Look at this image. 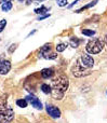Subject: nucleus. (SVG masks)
<instances>
[{
	"label": "nucleus",
	"mask_w": 107,
	"mask_h": 123,
	"mask_svg": "<svg viewBox=\"0 0 107 123\" xmlns=\"http://www.w3.org/2000/svg\"><path fill=\"white\" fill-rule=\"evenodd\" d=\"M66 47L67 45L65 44V43H60V44H57L55 47V49H56V51L57 52H63L65 49H66Z\"/></svg>",
	"instance_id": "18"
},
{
	"label": "nucleus",
	"mask_w": 107,
	"mask_h": 123,
	"mask_svg": "<svg viewBox=\"0 0 107 123\" xmlns=\"http://www.w3.org/2000/svg\"><path fill=\"white\" fill-rule=\"evenodd\" d=\"M11 69V63L9 61H1L0 62V74H6L10 71Z\"/></svg>",
	"instance_id": "9"
},
{
	"label": "nucleus",
	"mask_w": 107,
	"mask_h": 123,
	"mask_svg": "<svg viewBox=\"0 0 107 123\" xmlns=\"http://www.w3.org/2000/svg\"><path fill=\"white\" fill-rule=\"evenodd\" d=\"M1 1L4 3V2H11V0H1Z\"/></svg>",
	"instance_id": "23"
},
{
	"label": "nucleus",
	"mask_w": 107,
	"mask_h": 123,
	"mask_svg": "<svg viewBox=\"0 0 107 123\" xmlns=\"http://www.w3.org/2000/svg\"><path fill=\"white\" fill-rule=\"evenodd\" d=\"M79 43H80V40L78 38H76V37L71 38L70 41H69V44H70L73 48H77L78 45H79Z\"/></svg>",
	"instance_id": "15"
},
{
	"label": "nucleus",
	"mask_w": 107,
	"mask_h": 123,
	"mask_svg": "<svg viewBox=\"0 0 107 123\" xmlns=\"http://www.w3.org/2000/svg\"><path fill=\"white\" fill-rule=\"evenodd\" d=\"M16 105L19 107H21V108H26L27 107V100H26V98H24V99H17Z\"/></svg>",
	"instance_id": "14"
},
{
	"label": "nucleus",
	"mask_w": 107,
	"mask_h": 123,
	"mask_svg": "<svg viewBox=\"0 0 107 123\" xmlns=\"http://www.w3.org/2000/svg\"><path fill=\"white\" fill-rule=\"evenodd\" d=\"M57 3L60 6H65L68 3V1H67V0H57Z\"/></svg>",
	"instance_id": "20"
},
{
	"label": "nucleus",
	"mask_w": 107,
	"mask_h": 123,
	"mask_svg": "<svg viewBox=\"0 0 107 123\" xmlns=\"http://www.w3.org/2000/svg\"><path fill=\"white\" fill-rule=\"evenodd\" d=\"M0 1H1V0H0Z\"/></svg>",
	"instance_id": "26"
},
{
	"label": "nucleus",
	"mask_w": 107,
	"mask_h": 123,
	"mask_svg": "<svg viewBox=\"0 0 107 123\" xmlns=\"http://www.w3.org/2000/svg\"><path fill=\"white\" fill-rule=\"evenodd\" d=\"M26 100H27V102H29L30 104H31V106L35 107L36 109H38V110H41V109H42V104H41V102L36 97V96L28 95L27 97H26Z\"/></svg>",
	"instance_id": "8"
},
{
	"label": "nucleus",
	"mask_w": 107,
	"mask_h": 123,
	"mask_svg": "<svg viewBox=\"0 0 107 123\" xmlns=\"http://www.w3.org/2000/svg\"><path fill=\"white\" fill-rule=\"evenodd\" d=\"M78 1H80V0H75V1H74L71 4H69V6H68V8H69V9H70V8H73V6H75V4H77V2H78Z\"/></svg>",
	"instance_id": "22"
},
{
	"label": "nucleus",
	"mask_w": 107,
	"mask_h": 123,
	"mask_svg": "<svg viewBox=\"0 0 107 123\" xmlns=\"http://www.w3.org/2000/svg\"><path fill=\"white\" fill-rule=\"evenodd\" d=\"M1 9L3 12H8V11H10L12 9V3L11 2H4V3H2Z\"/></svg>",
	"instance_id": "13"
},
{
	"label": "nucleus",
	"mask_w": 107,
	"mask_h": 123,
	"mask_svg": "<svg viewBox=\"0 0 107 123\" xmlns=\"http://www.w3.org/2000/svg\"><path fill=\"white\" fill-rule=\"evenodd\" d=\"M99 1V0H94V1H92V2H90L89 4H87V6H82L81 9H79V10H77L76 11V13H80V12H82V11H84V10H87V9H89V8H91V6H95V3Z\"/></svg>",
	"instance_id": "12"
},
{
	"label": "nucleus",
	"mask_w": 107,
	"mask_h": 123,
	"mask_svg": "<svg viewBox=\"0 0 107 123\" xmlns=\"http://www.w3.org/2000/svg\"><path fill=\"white\" fill-rule=\"evenodd\" d=\"M37 1H44V0H37Z\"/></svg>",
	"instance_id": "24"
},
{
	"label": "nucleus",
	"mask_w": 107,
	"mask_h": 123,
	"mask_svg": "<svg viewBox=\"0 0 107 123\" xmlns=\"http://www.w3.org/2000/svg\"><path fill=\"white\" fill-rule=\"evenodd\" d=\"M53 74H54V70L52 69V68H44V69L41 70V76H42V78H44V79L51 78Z\"/></svg>",
	"instance_id": "10"
},
{
	"label": "nucleus",
	"mask_w": 107,
	"mask_h": 123,
	"mask_svg": "<svg viewBox=\"0 0 107 123\" xmlns=\"http://www.w3.org/2000/svg\"><path fill=\"white\" fill-rule=\"evenodd\" d=\"M82 35H84V36H88V37H92L95 35V31L92 29H82L81 30Z\"/></svg>",
	"instance_id": "16"
},
{
	"label": "nucleus",
	"mask_w": 107,
	"mask_h": 123,
	"mask_svg": "<svg viewBox=\"0 0 107 123\" xmlns=\"http://www.w3.org/2000/svg\"><path fill=\"white\" fill-rule=\"evenodd\" d=\"M50 16V14H45V15H43V16H40L38 18V21H42V19H44V18H47V17H49Z\"/></svg>",
	"instance_id": "21"
},
{
	"label": "nucleus",
	"mask_w": 107,
	"mask_h": 123,
	"mask_svg": "<svg viewBox=\"0 0 107 123\" xmlns=\"http://www.w3.org/2000/svg\"><path fill=\"white\" fill-rule=\"evenodd\" d=\"M79 62L83 67L88 68V69L91 68V67H93V65H94V60H93V57L91 55H89V54H87V53L82 54V55L80 56Z\"/></svg>",
	"instance_id": "6"
},
{
	"label": "nucleus",
	"mask_w": 107,
	"mask_h": 123,
	"mask_svg": "<svg viewBox=\"0 0 107 123\" xmlns=\"http://www.w3.org/2000/svg\"><path fill=\"white\" fill-rule=\"evenodd\" d=\"M39 57H44L47 60H55L57 57V54L51 52V47L50 45H44L39 52Z\"/></svg>",
	"instance_id": "5"
},
{
	"label": "nucleus",
	"mask_w": 107,
	"mask_h": 123,
	"mask_svg": "<svg viewBox=\"0 0 107 123\" xmlns=\"http://www.w3.org/2000/svg\"><path fill=\"white\" fill-rule=\"evenodd\" d=\"M104 45H105V43H104L103 40H101L99 38H94L88 42L86 50L90 54H97L104 49Z\"/></svg>",
	"instance_id": "3"
},
{
	"label": "nucleus",
	"mask_w": 107,
	"mask_h": 123,
	"mask_svg": "<svg viewBox=\"0 0 107 123\" xmlns=\"http://www.w3.org/2000/svg\"><path fill=\"white\" fill-rule=\"evenodd\" d=\"M73 74L75 77H77V78H80V77H84V76H88V74H90V70L88 69V68L83 67V66L80 64V62L78 61L77 64H75V66L73 67Z\"/></svg>",
	"instance_id": "4"
},
{
	"label": "nucleus",
	"mask_w": 107,
	"mask_h": 123,
	"mask_svg": "<svg viewBox=\"0 0 107 123\" xmlns=\"http://www.w3.org/2000/svg\"><path fill=\"white\" fill-rule=\"evenodd\" d=\"M6 25V19H1V21H0V32L4 29Z\"/></svg>",
	"instance_id": "19"
},
{
	"label": "nucleus",
	"mask_w": 107,
	"mask_h": 123,
	"mask_svg": "<svg viewBox=\"0 0 107 123\" xmlns=\"http://www.w3.org/2000/svg\"><path fill=\"white\" fill-rule=\"evenodd\" d=\"M69 86V79L67 78L64 74H61V76L56 77L55 79H53L52 81V97L56 100H61L64 97L65 92L68 90Z\"/></svg>",
	"instance_id": "1"
},
{
	"label": "nucleus",
	"mask_w": 107,
	"mask_h": 123,
	"mask_svg": "<svg viewBox=\"0 0 107 123\" xmlns=\"http://www.w3.org/2000/svg\"><path fill=\"white\" fill-rule=\"evenodd\" d=\"M41 90H42V92L44 94H50L52 92V87L50 86L49 84H47V83H43V84L41 85Z\"/></svg>",
	"instance_id": "11"
},
{
	"label": "nucleus",
	"mask_w": 107,
	"mask_h": 123,
	"mask_svg": "<svg viewBox=\"0 0 107 123\" xmlns=\"http://www.w3.org/2000/svg\"><path fill=\"white\" fill-rule=\"evenodd\" d=\"M48 12V8L45 6H41V8H38V9H35V13L36 14H44V13Z\"/></svg>",
	"instance_id": "17"
},
{
	"label": "nucleus",
	"mask_w": 107,
	"mask_h": 123,
	"mask_svg": "<svg viewBox=\"0 0 107 123\" xmlns=\"http://www.w3.org/2000/svg\"><path fill=\"white\" fill-rule=\"evenodd\" d=\"M47 112L49 113V116H51L52 118H54V119H56V118H60L61 117V110L57 108L56 106H53V105H49L48 104L47 106Z\"/></svg>",
	"instance_id": "7"
},
{
	"label": "nucleus",
	"mask_w": 107,
	"mask_h": 123,
	"mask_svg": "<svg viewBox=\"0 0 107 123\" xmlns=\"http://www.w3.org/2000/svg\"><path fill=\"white\" fill-rule=\"evenodd\" d=\"M14 119V111L8 105L6 95L0 97V123H11Z\"/></svg>",
	"instance_id": "2"
},
{
	"label": "nucleus",
	"mask_w": 107,
	"mask_h": 123,
	"mask_svg": "<svg viewBox=\"0 0 107 123\" xmlns=\"http://www.w3.org/2000/svg\"><path fill=\"white\" fill-rule=\"evenodd\" d=\"M106 41H107V36H106Z\"/></svg>",
	"instance_id": "25"
}]
</instances>
